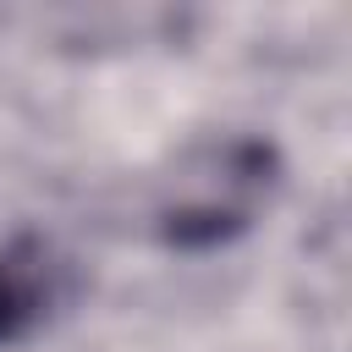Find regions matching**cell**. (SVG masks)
I'll list each match as a JSON object with an SVG mask.
<instances>
[{
  "mask_svg": "<svg viewBox=\"0 0 352 352\" xmlns=\"http://www.w3.org/2000/svg\"><path fill=\"white\" fill-rule=\"evenodd\" d=\"M214 176L220 182H204L192 198H182L160 214V236L170 248H214V242L236 236L275 182V154L264 143H231L220 154Z\"/></svg>",
  "mask_w": 352,
  "mask_h": 352,
  "instance_id": "6da1fadb",
  "label": "cell"
},
{
  "mask_svg": "<svg viewBox=\"0 0 352 352\" xmlns=\"http://www.w3.org/2000/svg\"><path fill=\"white\" fill-rule=\"evenodd\" d=\"M77 297V270L50 236L0 242V352L44 336Z\"/></svg>",
  "mask_w": 352,
  "mask_h": 352,
  "instance_id": "7a4b0ae2",
  "label": "cell"
}]
</instances>
